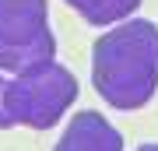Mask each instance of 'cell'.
Wrapping results in <instances>:
<instances>
[{
  "label": "cell",
  "instance_id": "3957f363",
  "mask_svg": "<svg viewBox=\"0 0 158 151\" xmlns=\"http://www.w3.org/2000/svg\"><path fill=\"white\" fill-rule=\"evenodd\" d=\"M56 56V35L49 28L46 0H0V67L25 70Z\"/></svg>",
  "mask_w": 158,
  "mask_h": 151
},
{
  "label": "cell",
  "instance_id": "6da1fadb",
  "mask_svg": "<svg viewBox=\"0 0 158 151\" xmlns=\"http://www.w3.org/2000/svg\"><path fill=\"white\" fill-rule=\"evenodd\" d=\"M91 84L119 112L148 106L158 91V25L123 18L91 46Z\"/></svg>",
  "mask_w": 158,
  "mask_h": 151
},
{
  "label": "cell",
  "instance_id": "5b68a950",
  "mask_svg": "<svg viewBox=\"0 0 158 151\" xmlns=\"http://www.w3.org/2000/svg\"><path fill=\"white\" fill-rule=\"evenodd\" d=\"M63 4H67L70 11H77L88 25L109 28V25L130 18L137 7H141V0H63Z\"/></svg>",
  "mask_w": 158,
  "mask_h": 151
},
{
  "label": "cell",
  "instance_id": "52a82bcc",
  "mask_svg": "<svg viewBox=\"0 0 158 151\" xmlns=\"http://www.w3.org/2000/svg\"><path fill=\"white\" fill-rule=\"evenodd\" d=\"M137 151H158V141H144V144L137 148Z\"/></svg>",
  "mask_w": 158,
  "mask_h": 151
},
{
  "label": "cell",
  "instance_id": "277c9868",
  "mask_svg": "<svg viewBox=\"0 0 158 151\" xmlns=\"http://www.w3.org/2000/svg\"><path fill=\"white\" fill-rule=\"evenodd\" d=\"M53 151H123V134L102 112L85 109L63 127Z\"/></svg>",
  "mask_w": 158,
  "mask_h": 151
},
{
  "label": "cell",
  "instance_id": "7a4b0ae2",
  "mask_svg": "<svg viewBox=\"0 0 158 151\" xmlns=\"http://www.w3.org/2000/svg\"><path fill=\"white\" fill-rule=\"evenodd\" d=\"M74 99H77V78L56 56L7 78V112H11L14 127L49 130L63 120Z\"/></svg>",
  "mask_w": 158,
  "mask_h": 151
},
{
  "label": "cell",
  "instance_id": "8992f818",
  "mask_svg": "<svg viewBox=\"0 0 158 151\" xmlns=\"http://www.w3.org/2000/svg\"><path fill=\"white\" fill-rule=\"evenodd\" d=\"M11 127H14V120L7 112V78L0 74V130H11Z\"/></svg>",
  "mask_w": 158,
  "mask_h": 151
}]
</instances>
